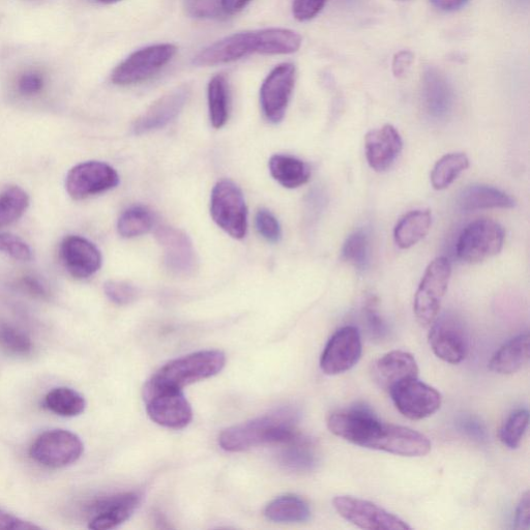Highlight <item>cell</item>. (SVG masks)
Here are the masks:
<instances>
[{
    "instance_id": "4",
    "label": "cell",
    "mask_w": 530,
    "mask_h": 530,
    "mask_svg": "<svg viewBox=\"0 0 530 530\" xmlns=\"http://www.w3.org/2000/svg\"><path fill=\"white\" fill-rule=\"evenodd\" d=\"M147 414L160 426L183 429L193 419L192 407L182 390L166 387L150 380L144 388Z\"/></svg>"
},
{
    "instance_id": "31",
    "label": "cell",
    "mask_w": 530,
    "mask_h": 530,
    "mask_svg": "<svg viewBox=\"0 0 530 530\" xmlns=\"http://www.w3.org/2000/svg\"><path fill=\"white\" fill-rule=\"evenodd\" d=\"M43 404L53 414L64 418L80 416L86 408L84 397L77 391L66 387L50 391L45 396Z\"/></svg>"
},
{
    "instance_id": "50",
    "label": "cell",
    "mask_w": 530,
    "mask_h": 530,
    "mask_svg": "<svg viewBox=\"0 0 530 530\" xmlns=\"http://www.w3.org/2000/svg\"><path fill=\"white\" fill-rule=\"evenodd\" d=\"M222 10L225 14H237L243 11L252 0H220Z\"/></svg>"
},
{
    "instance_id": "47",
    "label": "cell",
    "mask_w": 530,
    "mask_h": 530,
    "mask_svg": "<svg viewBox=\"0 0 530 530\" xmlns=\"http://www.w3.org/2000/svg\"><path fill=\"white\" fill-rule=\"evenodd\" d=\"M530 495L529 492H525L519 502L516 511V528L528 529L530 525Z\"/></svg>"
},
{
    "instance_id": "44",
    "label": "cell",
    "mask_w": 530,
    "mask_h": 530,
    "mask_svg": "<svg viewBox=\"0 0 530 530\" xmlns=\"http://www.w3.org/2000/svg\"><path fill=\"white\" fill-rule=\"evenodd\" d=\"M41 527L0 510V530H32Z\"/></svg>"
},
{
    "instance_id": "13",
    "label": "cell",
    "mask_w": 530,
    "mask_h": 530,
    "mask_svg": "<svg viewBox=\"0 0 530 530\" xmlns=\"http://www.w3.org/2000/svg\"><path fill=\"white\" fill-rule=\"evenodd\" d=\"M297 80L296 66L285 63L277 66L260 88V105L269 122L283 121Z\"/></svg>"
},
{
    "instance_id": "49",
    "label": "cell",
    "mask_w": 530,
    "mask_h": 530,
    "mask_svg": "<svg viewBox=\"0 0 530 530\" xmlns=\"http://www.w3.org/2000/svg\"><path fill=\"white\" fill-rule=\"evenodd\" d=\"M468 0H430V3L438 10L454 12L460 10L467 4Z\"/></svg>"
},
{
    "instance_id": "1",
    "label": "cell",
    "mask_w": 530,
    "mask_h": 530,
    "mask_svg": "<svg viewBox=\"0 0 530 530\" xmlns=\"http://www.w3.org/2000/svg\"><path fill=\"white\" fill-rule=\"evenodd\" d=\"M302 37L286 28H265L260 31L233 34L210 45L193 60L196 67H215L242 60L250 54L286 55L296 53Z\"/></svg>"
},
{
    "instance_id": "30",
    "label": "cell",
    "mask_w": 530,
    "mask_h": 530,
    "mask_svg": "<svg viewBox=\"0 0 530 530\" xmlns=\"http://www.w3.org/2000/svg\"><path fill=\"white\" fill-rule=\"evenodd\" d=\"M281 447V463L291 470L308 471L317 463L316 449L309 438L299 434Z\"/></svg>"
},
{
    "instance_id": "17",
    "label": "cell",
    "mask_w": 530,
    "mask_h": 530,
    "mask_svg": "<svg viewBox=\"0 0 530 530\" xmlns=\"http://www.w3.org/2000/svg\"><path fill=\"white\" fill-rule=\"evenodd\" d=\"M371 450L402 457H423L431 451V441L414 429L384 423Z\"/></svg>"
},
{
    "instance_id": "46",
    "label": "cell",
    "mask_w": 530,
    "mask_h": 530,
    "mask_svg": "<svg viewBox=\"0 0 530 530\" xmlns=\"http://www.w3.org/2000/svg\"><path fill=\"white\" fill-rule=\"evenodd\" d=\"M415 61L414 53L408 50H402L395 54L392 63L393 74L396 78H401L409 71L412 63Z\"/></svg>"
},
{
    "instance_id": "25",
    "label": "cell",
    "mask_w": 530,
    "mask_h": 530,
    "mask_svg": "<svg viewBox=\"0 0 530 530\" xmlns=\"http://www.w3.org/2000/svg\"><path fill=\"white\" fill-rule=\"evenodd\" d=\"M462 211L476 212L490 209H512L516 202L509 194L484 185L469 186L459 196Z\"/></svg>"
},
{
    "instance_id": "38",
    "label": "cell",
    "mask_w": 530,
    "mask_h": 530,
    "mask_svg": "<svg viewBox=\"0 0 530 530\" xmlns=\"http://www.w3.org/2000/svg\"><path fill=\"white\" fill-rule=\"evenodd\" d=\"M0 344L18 356H27L34 349L31 337L23 331L8 325L0 327Z\"/></svg>"
},
{
    "instance_id": "23",
    "label": "cell",
    "mask_w": 530,
    "mask_h": 530,
    "mask_svg": "<svg viewBox=\"0 0 530 530\" xmlns=\"http://www.w3.org/2000/svg\"><path fill=\"white\" fill-rule=\"evenodd\" d=\"M423 101L430 116L445 119L454 104L452 86L446 76L435 68H428L423 75Z\"/></svg>"
},
{
    "instance_id": "22",
    "label": "cell",
    "mask_w": 530,
    "mask_h": 530,
    "mask_svg": "<svg viewBox=\"0 0 530 530\" xmlns=\"http://www.w3.org/2000/svg\"><path fill=\"white\" fill-rule=\"evenodd\" d=\"M157 238L164 248L168 270L176 275L194 272L196 255L188 235L172 227H161L157 231Z\"/></svg>"
},
{
    "instance_id": "24",
    "label": "cell",
    "mask_w": 530,
    "mask_h": 530,
    "mask_svg": "<svg viewBox=\"0 0 530 530\" xmlns=\"http://www.w3.org/2000/svg\"><path fill=\"white\" fill-rule=\"evenodd\" d=\"M379 384L389 390L398 382L419 377V366L409 352L394 350L381 357L374 369Z\"/></svg>"
},
{
    "instance_id": "2",
    "label": "cell",
    "mask_w": 530,
    "mask_h": 530,
    "mask_svg": "<svg viewBox=\"0 0 530 530\" xmlns=\"http://www.w3.org/2000/svg\"><path fill=\"white\" fill-rule=\"evenodd\" d=\"M297 417L293 409L277 410L271 415L226 429L219 437V445L232 453L261 445H285L299 435Z\"/></svg>"
},
{
    "instance_id": "36",
    "label": "cell",
    "mask_w": 530,
    "mask_h": 530,
    "mask_svg": "<svg viewBox=\"0 0 530 530\" xmlns=\"http://www.w3.org/2000/svg\"><path fill=\"white\" fill-rule=\"evenodd\" d=\"M369 253V238L363 230L350 234L342 249L343 259L360 270H365L367 268L370 256Z\"/></svg>"
},
{
    "instance_id": "26",
    "label": "cell",
    "mask_w": 530,
    "mask_h": 530,
    "mask_svg": "<svg viewBox=\"0 0 530 530\" xmlns=\"http://www.w3.org/2000/svg\"><path fill=\"white\" fill-rule=\"evenodd\" d=\"M529 361V335L521 334L500 347L489 362L497 374L510 375L520 371Z\"/></svg>"
},
{
    "instance_id": "48",
    "label": "cell",
    "mask_w": 530,
    "mask_h": 530,
    "mask_svg": "<svg viewBox=\"0 0 530 530\" xmlns=\"http://www.w3.org/2000/svg\"><path fill=\"white\" fill-rule=\"evenodd\" d=\"M366 314L371 333L378 338L384 337L387 333V329L385 323L382 322L375 309L370 306L367 308Z\"/></svg>"
},
{
    "instance_id": "51",
    "label": "cell",
    "mask_w": 530,
    "mask_h": 530,
    "mask_svg": "<svg viewBox=\"0 0 530 530\" xmlns=\"http://www.w3.org/2000/svg\"><path fill=\"white\" fill-rule=\"evenodd\" d=\"M24 285L27 288L29 292L34 294L35 297L46 299L48 297V293L44 285L33 277H26L24 280Z\"/></svg>"
},
{
    "instance_id": "12",
    "label": "cell",
    "mask_w": 530,
    "mask_h": 530,
    "mask_svg": "<svg viewBox=\"0 0 530 530\" xmlns=\"http://www.w3.org/2000/svg\"><path fill=\"white\" fill-rule=\"evenodd\" d=\"M337 513L346 521L363 529L407 530L411 527L400 517L358 497L341 495L333 500Z\"/></svg>"
},
{
    "instance_id": "8",
    "label": "cell",
    "mask_w": 530,
    "mask_h": 530,
    "mask_svg": "<svg viewBox=\"0 0 530 530\" xmlns=\"http://www.w3.org/2000/svg\"><path fill=\"white\" fill-rule=\"evenodd\" d=\"M178 52L172 44H157L135 51L117 66L111 75L116 85H133L151 79L159 73Z\"/></svg>"
},
{
    "instance_id": "21",
    "label": "cell",
    "mask_w": 530,
    "mask_h": 530,
    "mask_svg": "<svg viewBox=\"0 0 530 530\" xmlns=\"http://www.w3.org/2000/svg\"><path fill=\"white\" fill-rule=\"evenodd\" d=\"M62 259L68 272L77 279L94 276L102 267V255L90 241L71 235L61 248Z\"/></svg>"
},
{
    "instance_id": "53",
    "label": "cell",
    "mask_w": 530,
    "mask_h": 530,
    "mask_svg": "<svg viewBox=\"0 0 530 530\" xmlns=\"http://www.w3.org/2000/svg\"><path fill=\"white\" fill-rule=\"evenodd\" d=\"M397 2H408V0H397Z\"/></svg>"
},
{
    "instance_id": "20",
    "label": "cell",
    "mask_w": 530,
    "mask_h": 530,
    "mask_svg": "<svg viewBox=\"0 0 530 530\" xmlns=\"http://www.w3.org/2000/svg\"><path fill=\"white\" fill-rule=\"evenodd\" d=\"M403 149L402 138L392 125L370 131L365 138L366 158L377 172L391 168Z\"/></svg>"
},
{
    "instance_id": "27",
    "label": "cell",
    "mask_w": 530,
    "mask_h": 530,
    "mask_svg": "<svg viewBox=\"0 0 530 530\" xmlns=\"http://www.w3.org/2000/svg\"><path fill=\"white\" fill-rule=\"evenodd\" d=\"M273 178L287 189H297L306 185L311 178V169L304 161L285 155H275L270 160Z\"/></svg>"
},
{
    "instance_id": "11",
    "label": "cell",
    "mask_w": 530,
    "mask_h": 530,
    "mask_svg": "<svg viewBox=\"0 0 530 530\" xmlns=\"http://www.w3.org/2000/svg\"><path fill=\"white\" fill-rule=\"evenodd\" d=\"M381 421L366 408L356 407L332 412L328 428L352 445L371 449L382 427Z\"/></svg>"
},
{
    "instance_id": "28",
    "label": "cell",
    "mask_w": 530,
    "mask_h": 530,
    "mask_svg": "<svg viewBox=\"0 0 530 530\" xmlns=\"http://www.w3.org/2000/svg\"><path fill=\"white\" fill-rule=\"evenodd\" d=\"M432 224L429 210L412 211L396 225L394 239L401 249H409L421 242L428 234Z\"/></svg>"
},
{
    "instance_id": "39",
    "label": "cell",
    "mask_w": 530,
    "mask_h": 530,
    "mask_svg": "<svg viewBox=\"0 0 530 530\" xmlns=\"http://www.w3.org/2000/svg\"><path fill=\"white\" fill-rule=\"evenodd\" d=\"M184 6L187 15L195 19H214L225 14L220 0H185Z\"/></svg>"
},
{
    "instance_id": "5",
    "label": "cell",
    "mask_w": 530,
    "mask_h": 530,
    "mask_svg": "<svg viewBox=\"0 0 530 530\" xmlns=\"http://www.w3.org/2000/svg\"><path fill=\"white\" fill-rule=\"evenodd\" d=\"M452 274L447 257L435 258L426 269L416 293L414 311L424 327H430L438 317Z\"/></svg>"
},
{
    "instance_id": "37",
    "label": "cell",
    "mask_w": 530,
    "mask_h": 530,
    "mask_svg": "<svg viewBox=\"0 0 530 530\" xmlns=\"http://www.w3.org/2000/svg\"><path fill=\"white\" fill-rule=\"evenodd\" d=\"M529 425V412L527 409H519L513 412L500 430V440L511 450L517 449L527 431Z\"/></svg>"
},
{
    "instance_id": "32",
    "label": "cell",
    "mask_w": 530,
    "mask_h": 530,
    "mask_svg": "<svg viewBox=\"0 0 530 530\" xmlns=\"http://www.w3.org/2000/svg\"><path fill=\"white\" fill-rule=\"evenodd\" d=\"M209 111L212 126L223 128L229 115V86L224 75H216L208 87Z\"/></svg>"
},
{
    "instance_id": "16",
    "label": "cell",
    "mask_w": 530,
    "mask_h": 530,
    "mask_svg": "<svg viewBox=\"0 0 530 530\" xmlns=\"http://www.w3.org/2000/svg\"><path fill=\"white\" fill-rule=\"evenodd\" d=\"M362 338L356 327H344L329 340L320 359V368L327 375H338L349 371L361 360Z\"/></svg>"
},
{
    "instance_id": "41",
    "label": "cell",
    "mask_w": 530,
    "mask_h": 530,
    "mask_svg": "<svg viewBox=\"0 0 530 530\" xmlns=\"http://www.w3.org/2000/svg\"><path fill=\"white\" fill-rule=\"evenodd\" d=\"M0 252L21 261L33 259L32 249L23 240L11 233L0 232Z\"/></svg>"
},
{
    "instance_id": "43",
    "label": "cell",
    "mask_w": 530,
    "mask_h": 530,
    "mask_svg": "<svg viewBox=\"0 0 530 530\" xmlns=\"http://www.w3.org/2000/svg\"><path fill=\"white\" fill-rule=\"evenodd\" d=\"M327 0H293L292 13L294 18L301 22L314 19L323 8Z\"/></svg>"
},
{
    "instance_id": "18",
    "label": "cell",
    "mask_w": 530,
    "mask_h": 530,
    "mask_svg": "<svg viewBox=\"0 0 530 530\" xmlns=\"http://www.w3.org/2000/svg\"><path fill=\"white\" fill-rule=\"evenodd\" d=\"M190 95L188 86H181L156 101L133 126L136 135L151 133L168 126L179 116Z\"/></svg>"
},
{
    "instance_id": "7",
    "label": "cell",
    "mask_w": 530,
    "mask_h": 530,
    "mask_svg": "<svg viewBox=\"0 0 530 530\" xmlns=\"http://www.w3.org/2000/svg\"><path fill=\"white\" fill-rule=\"evenodd\" d=\"M505 238L502 225L489 219L477 220L461 232L456 247L457 256L466 263L483 262L503 250Z\"/></svg>"
},
{
    "instance_id": "14",
    "label": "cell",
    "mask_w": 530,
    "mask_h": 530,
    "mask_svg": "<svg viewBox=\"0 0 530 530\" xmlns=\"http://www.w3.org/2000/svg\"><path fill=\"white\" fill-rule=\"evenodd\" d=\"M120 184V176L110 165L90 161L73 167L67 176L66 188L76 200L98 195Z\"/></svg>"
},
{
    "instance_id": "52",
    "label": "cell",
    "mask_w": 530,
    "mask_h": 530,
    "mask_svg": "<svg viewBox=\"0 0 530 530\" xmlns=\"http://www.w3.org/2000/svg\"><path fill=\"white\" fill-rule=\"evenodd\" d=\"M95 2L105 5H111L121 2V0H95Z\"/></svg>"
},
{
    "instance_id": "35",
    "label": "cell",
    "mask_w": 530,
    "mask_h": 530,
    "mask_svg": "<svg viewBox=\"0 0 530 530\" xmlns=\"http://www.w3.org/2000/svg\"><path fill=\"white\" fill-rule=\"evenodd\" d=\"M29 205L27 193L19 187H12L0 194V228L19 220Z\"/></svg>"
},
{
    "instance_id": "3",
    "label": "cell",
    "mask_w": 530,
    "mask_h": 530,
    "mask_svg": "<svg viewBox=\"0 0 530 530\" xmlns=\"http://www.w3.org/2000/svg\"><path fill=\"white\" fill-rule=\"evenodd\" d=\"M225 363L226 357L222 351H199L166 364L151 380L166 387L183 390L194 382L217 375Z\"/></svg>"
},
{
    "instance_id": "15",
    "label": "cell",
    "mask_w": 530,
    "mask_h": 530,
    "mask_svg": "<svg viewBox=\"0 0 530 530\" xmlns=\"http://www.w3.org/2000/svg\"><path fill=\"white\" fill-rule=\"evenodd\" d=\"M434 355L446 363L457 365L468 353V337L460 322L453 315L436 318L428 336Z\"/></svg>"
},
{
    "instance_id": "19",
    "label": "cell",
    "mask_w": 530,
    "mask_h": 530,
    "mask_svg": "<svg viewBox=\"0 0 530 530\" xmlns=\"http://www.w3.org/2000/svg\"><path fill=\"white\" fill-rule=\"evenodd\" d=\"M140 502L141 496L135 492L99 499L90 508L93 518L88 527L95 530L116 528L130 519Z\"/></svg>"
},
{
    "instance_id": "33",
    "label": "cell",
    "mask_w": 530,
    "mask_h": 530,
    "mask_svg": "<svg viewBox=\"0 0 530 530\" xmlns=\"http://www.w3.org/2000/svg\"><path fill=\"white\" fill-rule=\"evenodd\" d=\"M468 167L469 160L463 153L444 156L435 164L431 172L433 188L438 191L449 188Z\"/></svg>"
},
{
    "instance_id": "34",
    "label": "cell",
    "mask_w": 530,
    "mask_h": 530,
    "mask_svg": "<svg viewBox=\"0 0 530 530\" xmlns=\"http://www.w3.org/2000/svg\"><path fill=\"white\" fill-rule=\"evenodd\" d=\"M154 217L144 206H133L125 211L117 222V230L126 239L140 237L152 230Z\"/></svg>"
},
{
    "instance_id": "29",
    "label": "cell",
    "mask_w": 530,
    "mask_h": 530,
    "mask_svg": "<svg viewBox=\"0 0 530 530\" xmlns=\"http://www.w3.org/2000/svg\"><path fill=\"white\" fill-rule=\"evenodd\" d=\"M264 514L277 523H301L310 519L311 509L305 499L289 494L274 499Z\"/></svg>"
},
{
    "instance_id": "40",
    "label": "cell",
    "mask_w": 530,
    "mask_h": 530,
    "mask_svg": "<svg viewBox=\"0 0 530 530\" xmlns=\"http://www.w3.org/2000/svg\"><path fill=\"white\" fill-rule=\"evenodd\" d=\"M256 229L262 238L278 243L282 238V229L277 218L268 210H260L255 217Z\"/></svg>"
},
{
    "instance_id": "45",
    "label": "cell",
    "mask_w": 530,
    "mask_h": 530,
    "mask_svg": "<svg viewBox=\"0 0 530 530\" xmlns=\"http://www.w3.org/2000/svg\"><path fill=\"white\" fill-rule=\"evenodd\" d=\"M43 78L40 74L31 72L24 74L19 80V91L26 96H33L41 92Z\"/></svg>"
},
{
    "instance_id": "10",
    "label": "cell",
    "mask_w": 530,
    "mask_h": 530,
    "mask_svg": "<svg viewBox=\"0 0 530 530\" xmlns=\"http://www.w3.org/2000/svg\"><path fill=\"white\" fill-rule=\"evenodd\" d=\"M83 450L82 441L76 434L55 429L39 435L29 450V455L40 465L64 468L77 462Z\"/></svg>"
},
{
    "instance_id": "42",
    "label": "cell",
    "mask_w": 530,
    "mask_h": 530,
    "mask_svg": "<svg viewBox=\"0 0 530 530\" xmlns=\"http://www.w3.org/2000/svg\"><path fill=\"white\" fill-rule=\"evenodd\" d=\"M104 291L111 302L122 306L135 301L138 294L137 289L133 285L121 281L106 282Z\"/></svg>"
},
{
    "instance_id": "9",
    "label": "cell",
    "mask_w": 530,
    "mask_h": 530,
    "mask_svg": "<svg viewBox=\"0 0 530 530\" xmlns=\"http://www.w3.org/2000/svg\"><path fill=\"white\" fill-rule=\"evenodd\" d=\"M389 392L400 414L412 421L433 416L443 404L441 394L418 378L402 380Z\"/></svg>"
},
{
    "instance_id": "6",
    "label": "cell",
    "mask_w": 530,
    "mask_h": 530,
    "mask_svg": "<svg viewBox=\"0 0 530 530\" xmlns=\"http://www.w3.org/2000/svg\"><path fill=\"white\" fill-rule=\"evenodd\" d=\"M211 215L216 224L233 239L242 240L248 230V210L242 190L224 180L213 189Z\"/></svg>"
}]
</instances>
